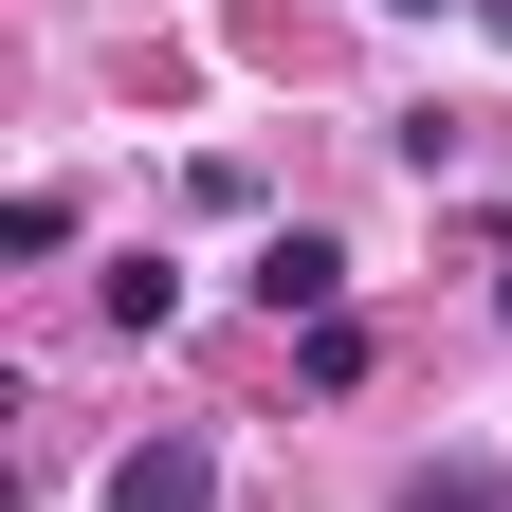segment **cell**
<instances>
[{"instance_id": "6da1fadb", "label": "cell", "mask_w": 512, "mask_h": 512, "mask_svg": "<svg viewBox=\"0 0 512 512\" xmlns=\"http://www.w3.org/2000/svg\"><path fill=\"white\" fill-rule=\"evenodd\" d=\"M110 512H220V458H202V421H147L110 458Z\"/></svg>"}, {"instance_id": "7a4b0ae2", "label": "cell", "mask_w": 512, "mask_h": 512, "mask_svg": "<svg viewBox=\"0 0 512 512\" xmlns=\"http://www.w3.org/2000/svg\"><path fill=\"white\" fill-rule=\"evenodd\" d=\"M256 293H275L293 330H330V311H348V256L311 238V220H275V238H256Z\"/></svg>"}, {"instance_id": "3957f363", "label": "cell", "mask_w": 512, "mask_h": 512, "mask_svg": "<svg viewBox=\"0 0 512 512\" xmlns=\"http://www.w3.org/2000/svg\"><path fill=\"white\" fill-rule=\"evenodd\" d=\"M403 19H439V0H403Z\"/></svg>"}, {"instance_id": "277c9868", "label": "cell", "mask_w": 512, "mask_h": 512, "mask_svg": "<svg viewBox=\"0 0 512 512\" xmlns=\"http://www.w3.org/2000/svg\"><path fill=\"white\" fill-rule=\"evenodd\" d=\"M494 311H512V293H494Z\"/></svg>"}]
</instances>
